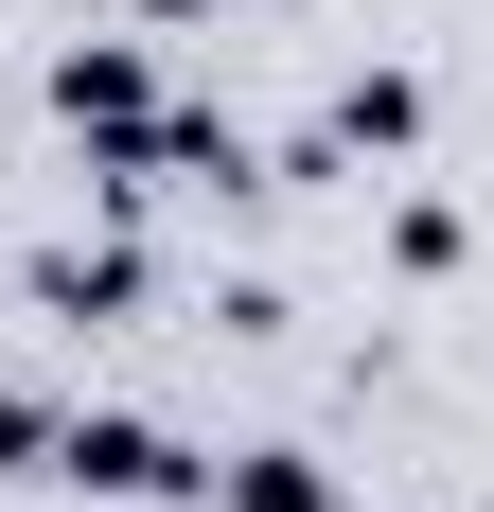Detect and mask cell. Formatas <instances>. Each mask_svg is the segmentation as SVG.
<instances>
[{
	"mask_svg": "<svg viewBox=\"0 0 494 512\" xmlns=\"http://www.w3.org/2000/svg\"><path fill=\"white\" fill-rule=\"evenodd\" d=\"M53 460L89 477V495H177V442H159V424H71Z\"/></svg>",
	"mask_w": 494,
	"mask_h": 512,
	"instance_id": "cell-1",
	"label": "cell"
},
{
	"mask_svg": "<svg viewBox=\"0 0 494 512\" xmlns=\"http://www.w3.org/2000/svg\"><path fill=\"white\" fill-rule=\"evenodd\" d=\"M230 512H318V477L300 460H230Z\"/></svg>",
	"mask_w": 494,
	"mask_h": 512,
	"instance_id": "cell-2",
	"label": "cell"
},
{
	"mask_svg": "<svg viewBox=\"0 0 494 512\" xmlns=\"http://www.w3.org/2000/svg\"><path fill=\"white\" fill-rule=\"evenodd\" d=\"M18 460H36V407H0V477H18Z\"/></svg>",
	"mask_w": 494,
	"mask_h": 512,
	"instance_id": "cell-3",
	"label": "cell"
}]
</instances>
